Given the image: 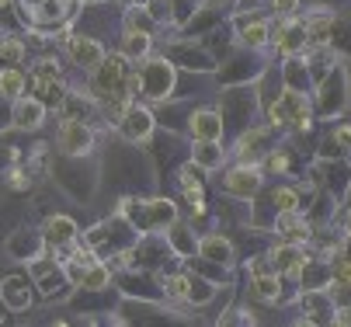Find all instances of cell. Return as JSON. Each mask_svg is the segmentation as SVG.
Segmentation results:
<instances>
[{
	"instance_id": "3",
	"label": "cell",
	"mask_w": 351,
	"mask_h": 327,
	"mask_svg": "<svg viewBox=\"0 0 351 327\" xmlns=\"http://www.w3.org/2000/svg\"><path fill=\"white\" fill-rule=\"evenodd\" d=\"M139 80H143V95H146V98H154V101H160V98L171 95V87H174V70H171L167 60L154 56V60H146V63H143Z\"/></svg>"
},
{
	"instance_id": "11",
	"label": "cell",
	"mask_w": 351,
	"mask_h": 327,
	"mask_svg": "<svg viewBox=\"0 0 351 327\" xmlns=\"http://www.w3.org/2000/svg\"><path fill=\"white\" fill-rule=\"evenodd\" d=\"M271 265L282 271V275H299L303 271V265H306V258H303V251H299V244H278L275 251H271Z\"/></svg>"
},
{
	"instance_id": "27",
	"label": "cell",
	"mask_w": 351,
	"mask_h": 327,
	"mask_svg": "<svg viewBox=\"0 0 351 327\" xmlns=\"http://www.w3.org/2000/svg\"><path fill=\"white\" fill-rule=\"evenodd\" d=\"M243 42H247V45H254V49H258V45H265V42H268V28H265L261 21H254L250 28H243Z\"/></svg>"
},
{
	"instance_id": "26",
	"label": "cell",
	"mask_w": 351,
	"mask_h": 327,
	"mask_svg": "<svg viewBox=\"0 0 351 327\" xmlns=\"http://www.w3.org/2000/svg\"><path fill=\"white\" fill-rule=\"evenodd\" d=\"M330 275H334V286L337 289H348L351 286V261L348 258H337L334 268H330Z\"/></svg>"
},
{
	"instance_id": "18",
	"label": "cell",
	"mask_w": 351,
	"mask_h": 327,
	"mask_svg": "<svg viewBox=\"0 0 351 327\" xmlns=\"http://www.w3.org/2000/svg\"><path fill=\"white\" fill-rule=\"evenodd\" d=\"M250 289H254V296L258 300H278V275H271V271H261V275H254V282H250Z\"/></svg>"
},
{
	"instance_id": "17",
	"label": "cell",
	"mask_w": 351,
	"mask_h": 327,
	"mask_svg": "<svg viewBox=\"0 0 351 327\" xmlns=\"http://www.w3.org/2000/svg\"><path fill=\"white\" fill-rule=\"evenodd\" d=\"M265 139H268V129H254V132H247V136L240 139V150H237V154H240V160H243V164H247V160L254 164V160H258V154H261V143H265Z\"/></svg>"
},
{
	"instance_id": "4",
	"label": "cell",
	"mask_w": 351,
	"mask_h": 327,
	"mask_svg": "<svg viewBox=\"0 0 351 327\" xmlns=\"http://www.w3.org/2000/svg\"><path fill=\"white\" fill-rule=\"evenodd\" d=\"M56 147L70 157H80L94 147V132L80 122V119H60V129H56Z\"/></svg>"
},
{
	"instance_id": "23",
	"label": "cell",
	"mask_w": 351,
	"mask_h": 327,
	"mask_svg": "<svg viewBox=\"0 0 351 327\" xmlns=\"http://www.w3.org/2000/svg\"><path fill=\"white\" fill-rule=\"evenodd\" d=\"M21 60H25V42L21 38H0V63L14 66Z\"/></svg>"
},
{
	"instance_id": "7",
	"label": "cell",
	"mask_w": 351,
	"mask_h": 327,
	"mask_svg": "<svg viewBox=\"0 0 351 327\" xmlns=\"http://www.w3.org/2000/svg\"><path fill=\"white\" fill-rule=\"evenodd\" d=\"M70 56H73V63H80L84 70H94L97 63L105 60V45L94 42V38H87V35H77V38H70Z\"/></svg>"
},
{
	"instance_id": "28",
	"label": "cell",
	"mask_w": 351,
	"mask_h": 327,
	"mask_svg": "<svg viewBox=\"0 0 351 327\" xmlns=\"http://www.w3.org/2000/svg\"><path fill=\"white\" fill-rule=\"evenodd\" d=\"M271 202H275V209H278V213H292V209L299 206V202H295V192H292V189H278V192L271 195Z\"/></svg>"
},
{
	"instance_id": "1",
	"label": "cell",
	"mask_w": 351,
	"mask_h": 327,
	"mask_svg": "<svg viewBox=\"0 0 351 327\" xmlns=\"http://www.w3.org/2000/svg\"><path fill=\"white\" fill-rule=\"evenodd\" d=\"M125 73H129V60L122 53L105 56L101 63L90 70V90H94V98H101V101L129 98L125 95Z\"/></svg>"
},
{
	"instance_id": "8",
	"label": "cell",
	"mask_w": 351,
	"mask_h": 327,
	"mask_svg": "<svg viewBox=\"0 0 351 327\" xmlns=\"http://www.w3.org/2000/svg\"><path fill=\"white\" fill-rule=\"evenodd\" d=\"M45 119V105L38 98H14V129L28 132V129H38Z\"/></svg>"
},
{
	"instance_id": "10",
	"label": "cell",
	"mask_w": 351,
	"mask_h": 327,
	"mask_svg": "<svg viewBox=\"0 0 351 327\" xmlns=\"http://www.w3.org/2000/svg\"><path fill=\"white\" fill-rule=\"evenodd\" d=\"M45 241L56 247H70L77 241V223L70 216H49L45 219Z\"/></svg>"
},
{
	"instance_id": "31",
	"label": "cell",
	"mask_w": 351,
	"mask_h": 327,
	"mask_svg": "<svg viewBox=\"0 0 351 327\" xmlns=\"http://www.w3.org/2000/svg\"><path fill=\"white\" fill-rule=\"evenodd\" d=\"M275 8L289 18V14H295V8H299V0H275Z\"/></svg>"
},
{
	"instance_id": "34",
	"label": "cell",
	"mask_w": 351,
	"mask_h": 327,
	"mask_svg": "<svg viewBox=\"0 0 351 327\" xmlns=\"http://www.w3.org/2000/svg\"><path fill=\"white\" fill-rule=\"evenodd\" d=\"M334 320H337V324H351V306H344V310H341Z\"/></svg>"
},
{
	"instance_id": "29",
	"label": "cell",
	"mask_w": 351,
	"mask_h": 327,
	"mask_svg": "<svg viewBox=\"0 0 351 327\" xmlns=\"http://www.w3.org/2000/svg\"><path fill=\"white\" fill-rule=\"evenodd\" d=\"M188 286H191V282H188L184 275H174V278H167V296H178V300H181V296H188Z\"/></svg>"
},
{
	"instance_id": "24",
	"label": "cell",
	"mask_w": 351,
	"mask_h": 327,
	"mask_svg": "<svg viewBox=\"0 0 351 327\" xmlns=\"http://www.w3.org/2000/svg\"><path fill=\"white\" fill-rule=\"evenodd\" d=\"M164 223H174V206L157 199L154 206H149V226H164Z\"/></svg>"
},
{
	"instance_id": "2",
	"label": "cell",
	"mask_w": 351,
	"mask_h": 327,
	"mask_svg": "<svg viewBox=\"0 0 351 327\" xmlns=\"http://www.w3.org/2000/svg\"><path fill=\"white\" fill-rule=\"evenodd\" d=\"M268 115H271V125L292 122L295 129H310V101H306V95H299V90H285V95L268 108Z\"/></svg>"
},
{
	"instance_id": "33",
	"label": "cell",
	"mask_w": 351,
	"mask_h": 327,
	"mask_svg": "<svg viewBox=\"0 0 351 327\" xmlns=\"http://www.w3.org/2000/svg\"><path fill=\"white\" fill-rule=\"evenodd\" d=\"M334 139H337V143H341V147H351V125H341Z\"/></svg>"
},
{
	"instance_id": "13",
	"label": "cell",
	"mask_w": 351,
	"mask_h": 327,
	"mask_svg": "<svg viewBox=\"0 0 351 327\" xmlns=\"http://www.w3.org/2000/svg\"><path fill=\"white\" fill-rule=\"evenodd\" d=\"M278 233H282L285 241H292V244H295V241H306V237H310V223L292 209V213H282V219H278Z\"/></svg>"
},
{
	"instance_id": "19",
	"label": "cell",
	"mask_w": 351,
	"mask_h": 327,
	"mask_svg": "<svg viewBox=\"0 0 351 327\" xmlns=\"http://www.w3.org/2000/svg\"><path fill=\"white\" fill-rule=\"evenodd\" d=\"M60 63L56 60H38L35 63V70H32V87L38 90V87H45V84H53V80H60Z\"/></svg>"
},
{
	"instance_id": "36",
	"label": "cell",
	"mask_w": 351,
	"mask_h": 327,
	"mask_svg": "<svg viewBox=\"0 0 351 327\" xmlns=\"http://www.w3.org/2000/svg\"><path fill=\"white\" fill-rule=\"evenodd\" d=\"M348 233H351V213H348Z\"/></svg>"
},
{
	"instance_id": "25",
	"label": "cell",
	"mask_w": 351,
	"mask_h": 327,
	"mask_svg": "<svg viewBox=\"0 0 351 327\" xmlns=\"http://www.w3.org/2000/svg\"><path fill=\"white\" fill-rule=\"evenodd\" d=\"M330 25H334V18H327V14H317V18H310L303 28H306V35H310V38L324 42V38H327V32H330Z\"/></svg>"
},
{
	"instance_id": "16",
	"label": "cell",
	"mask_w": 351,
	"mask_h": 327,
	"mask_svg": "<svg viewBox=\"0 0 351 327\" xmlns=\"http://www.w3.org/2000/svg\"><path fill=\"white\" fill-rule=\"evenodd\" d=\"M198 254H202L206 261H230L233 258V251H230V241H223V237H206L202 244H198Z\"/></svg>"
},
{
	"instance_id": "12",
	"label": "cell",
	"mask_w": 351,
	"mask_h": 327,
	"mask_svg": "<svg viewBox=\"0 0 351 327\" xmlns=\"http://www.w3.org/2000/svg\"><path fill=\"white\" fill-rule=\"evenodd\" d=\"M191 136L195 139H223V119L216 115V112H198V115H191Z\"/></svg>"
},
{
	"instance_id": "30",
	"label": "cell",
	"mask_w": 351,
	"mask_h": 327,
	"mask_svg": "<svg viewBox=\"0 0 351 327\" xmlns=\"http://www.w3.org/2000/svg\"><path fill=\"white\" fill-rule=\"evenodd\" d=\"M268 167L278 174V171H285V167H289V157H285V154H271V157H268Z\"/></svg>"
},
{
	"instance_id": "15",
	"label": "cell",
	"mask_w": 351,
	"mask_h": 327,
	"mask_svg": "<svg viewBox=\"0 0 351 327\" xmlns=\"http://www.w3.org/2000/svg\"><path fill=\"white\" fill-rule=\"evenodd\" d=\"M25 90V73L18 66H4L0 70V95L4 98H21Z\"/></svg>"
},
{
	"instance_id": "22",
	"label": "cell",
	"mask_w": 351,
	"mask_h": 327,
	"mask_svg": "<svg viewBox=\"0 0 351 327\" xmlns=\"http://www.w3.org/2000/svg\"><path fill=\"white\" fill-rule=\"evenodd\" d=\"M219 160H223V150L213 143V139H202V143L195 147V164L198 167H216Z\"/></svg>"
},
{
	"instance_id": "5",
	"label": "cell",
	"mask_w": 351,
	"mask_h": 327,
	"mask_svg": "<svg viewBox=\"0 0 351 327\" xmlns=\"http://www.w3.org/2000/svg\"><path fill=\"white\" fill-rule=\"evenodd\" d=\"M223 189H226V195H233V199H250L258 189H261V174H258V167L254 164H243V167H233L230 174H226V181H223Z\"/></svg>"
},
{
	"instance_id": "14",
	"label": "cell",
	"mask_w": 351,
	"mask_h": 327,
	"mask_svg": "<svg viewBox=\"0 0 351 327\" xmlns=\"http://www.w3.org/2000/svg\"><path fill=\"white\" fill-rule=\"evenodd\" d=\"M0 296H4V303L11 306V310H25L28 306V286L21 282V278H8L4 286H0Z\"/></svg>"
},
{
	"instance_id": "9",
	"label": "cell",
	"mask_w": 351,
	"mask_h": 327,
	"mask_svg": "<svg viewBox=\"0 0 351 327\" xmlns=\"http://www.w3.org/2000/svg\"><path fill=\"white\" fill-rule=\"evenodd\" d=\"M275 45H278L282 53H299V49L306 45V28L289 14V21L275 28Z\"/></svg>"
},
{
	"instance_id": "6",
	"label": "cell",
	"mask_w": 351,
	"mask_h": 327,
	"mask_svg": "<svg viewBox=\"0 0 351 327\" xmlns=\"http://www.w3.org/2000/svg\"><path fill=\"white\" fill-rule=\"evenodd\" d=\"M119 129H122L125 139H132V143H143V139H149V132H154V115H149V108L132 105V108L122 115Z\"/></svg>"
},
{
	"instance_id": "35",
	"label": "cell",
	"mask_w": 351,
	"mask_h": 327,
	"mask_svg": "<svg viewBox=\"0 0 351 327\" xmlns=\"http://www.w3.org/2000/svg\"><path fill=\"white\" fill-rule=\"evenodd\" d=\"M8 4H11V0H0V8H8Z\"/></svg>"
},
{
	"instance_id": "32",
	"label": "cell",
	"mask_w": 351,
	"mask_h": 327,
	"mask_svg": "<svg viewBox=\"0 0 351 327\" xmlns=\"http://www.w3.org/2000/svg\"><path fill=\"white\" fill-rule=\"evenodd\" d=\"M11 184H14L18 192H25V189H28V178H25L21 171H11Z\"/></svg>"
},
{
	"instance_id": "21",
	"label": "cell",
	"mask_w": 351,
	"mask_h": 327,
	"mask_svg": "<svg viewBox=\"0 0 351 327\" xmlns=\"http://www.w3.org/2000/svg\"><path fill=\"white\" fill-rule=\"evenodd\" d=\"M80 286H87V289H105V286H108V265H101V261L87 265V268H84V278H80Z\"/></svg>"
},
{
	"instance_id": "20",
	"label": "cell",
	"mask_w": 351,
	"mask_h": 327,
	"mask_svg": "<svg viewBox=\"0 0 351 327\" xmlns=\"http://www.w3.org/2000/svg\"><path fill=\"white\" fill-rule=\"evenodd\" d=\"M146 53H149V35L146 32H129L125 42H122V56L125 60H139Z\"/></svg>"
}]
</instances>
